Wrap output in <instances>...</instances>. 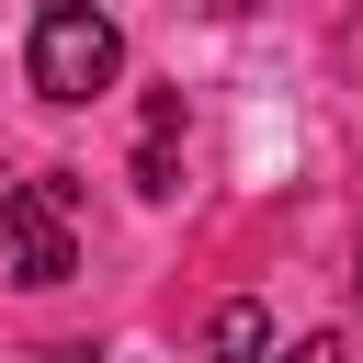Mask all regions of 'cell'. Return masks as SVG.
<instances>
[{"mask_svg": "<svg viewBox=\"0 0 363 363\" xmlns=\"http://www.w3.org/2000/svg\"><path fill=\"white\" fill-rule=\"evenodd\" d=\"M136 193L170 204L182 193V91H147V136H136Z\"/></svg>", "mask_w": 363, "mask_h": 363, "instance_id": "3", "label": "cell"}, {"mask_svg": "<svg viewBox=\"0 0 363 363\" xmlns=\"http://www.w3.org/2000/svg\"><path fill=\"white\" fill-rule=\"evenodd\" d=\"M261 340H272L261 306H216V352H261Z\"/></svg>", "mask_w": 363, "mask_h": 363, "instance_id": "4", "label": "cell"}, {"mask_svg": "<svg viewBox=\"0 0 363 363\" xmlns=\"http://www.w3.org/2000/svg\"><path fill=\"white\" fill-rule=\"evenodd\" d=\"M68 204H79V182H68V170H34V182H11V193H0V250H11V284H68V272H79Z\"/></svg>", "mask_w": 363, "mask_h": 363, "instance_id": "2", "label": "cell"}, {"mask_svg": "<svg viewBox=\"0 0 363 363\" xmlns=\"http://www.w3.org/2000/svg\"><path fill=\"white\" fill-rule=\"evenodd\" d=\"M23 68H34V91H45V102H91V91H113L125 34H113V11H91V0H45V11H34Z\"/></svg>", "mask_w": 363, "mask_h": 363, "instance_id": "1", "label": "cell"}, {"mask_svg": "<svg viewBox=\"0 0 363 363\" xmlns=\"http://www.w3.org/2000/svg\"><path fill=\"white\" fill-rule=\"evenodd\" d=\"M352 284H363V272H352Z\"/></svg>", "mask_w": 363, "mask_h": 363, "instance_id": "5", "label": "cell"}]
</instances>
